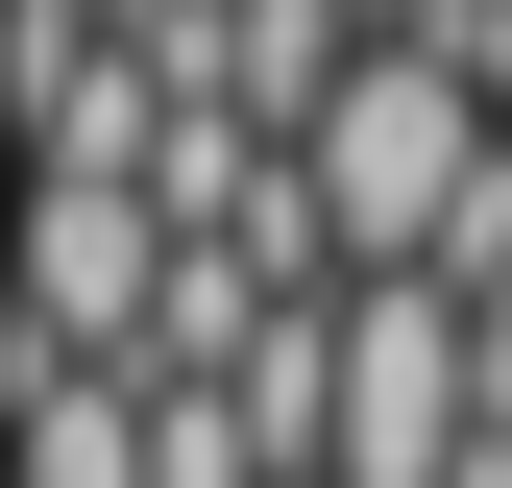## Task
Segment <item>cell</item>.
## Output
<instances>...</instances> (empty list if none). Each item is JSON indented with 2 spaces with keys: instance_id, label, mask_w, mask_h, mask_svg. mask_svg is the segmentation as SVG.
<instances>
[{
  "instance_id": "obj_3",
  "label": "cell",
  "mask_w": 512,
  "mask_h": 488,
  "mask_svg": "<svg viewBox=\"0 0 512 488\" xmlns=\"http://www.w3.org/2000/svg\"><path fill=\"white\" fill-rule=\"evenodd\" d=\"M488 464V318L439 269H366L342 293V464L317 488H464Z\"/></svg>"
},
{
  "instance_id": "obj_5",
  "label": "cell",
  "mask_w": 512,
  "mask_h": 488,
  "mask_svg": "<svg viewBox=\"0 0 512 488\" xmlns=\"http://www.w3.org/2000/svg\"><path fill=\"white\" fill-rule=\"evenodd\" d=\"M98 25H171V0H98Z\"/></svg>"
},
{
  "instance_id": "obj_2",
  "label": "cell",
  "mask_w": 512,
  "mask_h": 488,
  "mask_svg": "<svg viewBox=\"0 0 512 488\" xmlns=\"http://www.w3.org/2000/svg\"><path fill=\"white\" fill-rule=\"evenodd\" d=\"M0 366H171V293H196V244L147 196H98V171H25L0 196Z\"/></svg>"
},
{
  "instance_id": "obj_1",
  "label": "cell",
  "mask_w": 512,
  "mask_h": 488,
  "mask_svg": "<svg viewBox=\"0 0 512 488\" xmlns=\"http://www.w3.org/2000/svg\"><path fill=\"white\" fill-rule=\"evenodd\" d=\"M488 147H512V122H488V74H464V49H366V74L342 98H317V244H342V293L366 269H439V244H464V196H488Z\"/></svg>"
},
{
  "instance_id": "obj_4",
  "label": "cell",
  "mask_w": 512,
  "mask_h": 488,
  "mask_svg": "<svg viewBox=\"0 0 512 488\" xmlns=\"http://www.w3.org/2000/svg\"><path fill=\"white\" fill-rule=\"evenodd\" d=\"M342 25H366V49H415V25H439V0H342Z\"/></svg>"
}]
</instances>
